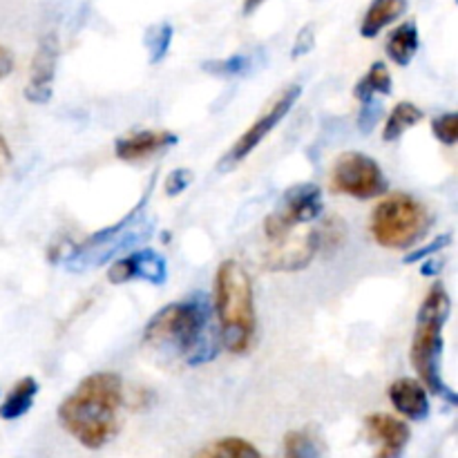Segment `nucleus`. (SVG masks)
<instances>
[{
    "label": "nucleus",
    "instance_id": "14",
    "mask_svg": "<svg viewBox=\"0 0 458 458\" xmlns=\"http://www.w3.org/2000/svg\"><path fill=\"white\" fill-rule=\"evenodd\" d=\"M174 143H177V134L168 132V130H139V132L116 139L114 155L121 161L134 164V161H146L150 157L161 155Z\"/></svg>",
    "mask_w": 458,
    "mask_h": 458
},
{
    "label": "nucleus",
    "instance_id": "7",
    "mask_svg": "<svg viewBox=\"0 0 458 458\" xmlns=\"http://www.w3.org/2000/svg\"><path fill=\"white\" fill-rule=\"evenodd\" d=\"M331 191L353 199H376L389 191V182L374 157L365 152H343L331 165Z\"/></svg>",
    "mask_w": 458,
    "mask_h": 458
},
{
    "label": "nucleus",
    "instance_id": "17",
    "mask_svg": "<svg viewBox=\"0 0 458 458\" xmlns=\"http://www.w3.org/2000/svg\"><path fill=\"white\" fill-rule=\"evenodd\" d=\"M387 56L389 61L396 63L398 67H407L414 56L419 54L420 47V36H419V27H416L414 21L401 22L396 30L389 34L387 38Z\"/></svg>",
    "mask_w": 458,
    "mask_h": 458
},
{
    "label": "nucleus",
    "instance_id": "19",
    "mask_svg": "<svg viewBox=\"0 0 458 458\" xmlns=\"http://www.w3.org/2000/svg\"><path fill=\"white\" fill-rule=\"evenodd\" d=\"M423 110H420L416 103L411 101H401L394 106V110L389 112L387 119H385L383 128V139L385 141H398L405 132H410L414 125H419L423 121Z\"/></svg>",
    "mask_w": 458,
    "mask_h": 458
},
{
    "label": "nucleus",
    "instance_id": "12",
    "mask_svg": "<svg viewBox=\"0 0 458 458\" xmlns=\"http://www.w3.org/2000/svg\"><path fill=\"white\" fill-rule=\"evenodd\" d=\"M107 280L112 284H123L130 280H146L150 284H164L168 280V264L164 255L155 249H139L128 258L116 259L107 271Z\"/></svg>",
    "mask_w": 458,
    "mask_h": 458
},
{
    "label": "nucleus",
    "instance_id": "10",
    "mask_svg": "<svg viewBox=\"0 0 458 458\" xmlns=\"http://www.w3.org/2000/svg\"><path fill=\"white\" fill-rule=\"evenodd\" d=\"M267 253V267L273 271H300L307 268L313 262L322 244V235L318 228H309V231L295 235L289 233L286 237L277 242H268Z\"/></svg>",
    "mask_w": 458,
    "mask_h": 458
},
{
    "label": "nucleus",
    "instance_id": "1",
    "mask_svg": "<svg viewBox=\"0 0 458 458\" xmlns=\"http://www.w3.org/2000/svg\"><path fill=\"white\" fill-rule=\"evenodd\" d=\"M123 380L114 371H94L58 407L63 428L89 450H101L119 432Z\"/></svg>",
    "mask_w": 458,
    "mask_h": 458
},
{
    "label": "nucleus",
    "instance_id": "13",
    "mask_svg": "<svg viewBox=\"0 0 458 458\" xmlns=\"http://www.w3.org/2000/svg\"><path fill=\"white\" fill-rule=\"evenodd\" d=\"M365 432L369 443L376 445L374 458H403L411 438L410 425L389 414L367 416Z\"/></svg>",
    "mask_w": 458,
    "mask_h": 458
},
{
    "label": "nucleus",
    "instance_id": "26",
    "mask_svg": "<svg viewBox=\"0 0 458 458\" xmlns=\"http://www.w3.org/2000/svg\"><path fill=\"white\" fill-rule=\"evenodd\" d=\"M450 242H452V235H450V233H445V235L437 237V240L429 242V244H425V246H420V249H416V246H414V250H411V253L407 255L405 262L407 264H414V262H420V259H429L434 253H438V250L445 249V246L450 244Z\"/></svg>",
    "mask_w": 458,
    "mask_h": 458
},
{
    "label": "nucleus",
    "instance_id": "30",
    "mask_svg": "<svg viewBox=\"0 0 458 458\" xmlns=\"http://www.w3.org/2000/svg\"><path fill=\"white\" fill-rule=\"evenodd\" d=\"M9 164H12V150H9L7 141H4V137L0 134V173H4V170L9 168Z\"/></svg>",
    "mask_w": 458,
    "mask_h": 458
},
{
    "label": "nucleus",
    "instance_id": "25",
    "mask_svg": "<svg viewBox=\"0 0 458 458\" xmlns=\"http://www.w3.org/2000/svg\"><path fill=\"white\" fill-rule=\"evenodd\" d=\"M432 132L445 146H454L458 139V114L456 112H445L432 121Z\"/></svg>",
    "mask_w": 458,
    "mask_h": 458
},
{
    "label": "nucleus",
    "instance_id": "15",
    "mask_svg": "<svg viewBox=\"0 0 458 458\" xmlns=\"http://www.w3.org/2000/svg\"><path fill=\"white\" fill-rule=\"evenodd\" d=\"M389 401L394 410L410 420H425L429 416V394L416 378H398L389 385Z\"/></svg>",
    "mask_w": 458,
    "mask_h": 458
},
{
    "label": "nucleus",
    "instance_id": "6",
    "mask_svg": "<svg viewBox=\"0 0 458 458\" xmlns=\"http://www.w3.org/2000/svg\"><path fill=\"white\" fill-rule=\"evenodd\" d=\"M148 195H143V199L139 201L137 208L130 210V215H125L119 224L106 228V231H98L94 235H89L88 240L81 246H76L74 253L67 258V268L72 271H89V268H97L98 264L107 262L114 255H119L121 250L130 249V246L139 244V242L146 240L150 235V228L148 224L139 222V215H141L143 206H146Z\"/></svg>",
    "mask_w": 458,
    "mask_h": 458
},
{
    "label": "nucleus",
    "instance_id": "24",
    "mask_svg": "<svg viewBox=\"0 0 458 458\" xmlns=\"http://www.w3.org/2000/svg\"><path fill=\"white\" fill-rule=\"evenodd\" d=\"M206 72L217 76H240L244 74L246 70L250 67V58L244 56V54H235L231 58H224V61H213L206 63Z\"/></svg>",
    "mask_w": 458,
    "mask_h": 458
},
{
    "label": "nucleus",
    "instance_id": "11",
    "mask_svg": "<svg viewBox=\"0 0 458 458\" xmlns=\"http://www.w3.org/2000/svg\"><path fill=\"white\" fill-rule=\"evenodd\" d=\"M61 45L54 34L45 36L38 43L34 58H31L30 79L25 85V98L34 106H45L54 94V79H56V65Z\"/></svg>",
    "mask_w": 458,
    "mask_h": 458
},
{
    "label": "nucleus",
    "instance_id": "22",
    "mask_svg": "<svg viewBox=\"0 0 458 458\" xmlns=\"http://www.w3.org/2000/svg\"><path fill=\"white\" fill-rule=\"evenodd\" d=\"M320 445L309 432H289L284 438V458H320Z\"/></svg>",
    "mask_w": 458,
    "mask_h": 458
},
{
    "label": "nucleus",
    "instance_id": "2",
    "mask_svg": "<svg viewBox=\"0 0 458 458\" xmlns=\"http://www.w3.org/2000/svg\"><path fill=\"white\" fill-rule=\"evenodd\" d=\"M143 343L157 353L186 358L192 367L213 360L217 343L210 335V307L206 298L192 295L157 311L146 325Z\"/></svg>",
    "mask_w": 458,
    "mask_h": 458
},
{
    "label": "nucleus",
    "instance_id": "20",
    "mask_svg": "<svg viewBox=\"0 0 458 458\" xmlns=\"http://www.w3.org/2000/svg\"><path fill=\"white\" fill-rule=\"evenodd\" d=\"M385 94H392V72L385 63L376 61L356 83L353 97L360 103H369L376 101V97H385Z\"/></svg>",
    "mask_w": 458,
    "mask_h": 458
},
{
    "label": "nucleus",
    "instance_id": "5",
    "mask_svg": "<svg viewBox=\"0 0 458 458\" xmlns=\"http://www.w3.org/2000/svg\"><path fill=\"white\" fill-rule=\"evenodd\" d=\"M432 226L428 206L410 192H385L369 219L376 244L389 250H410Z\"/></svg>",
    "mask_w": 458,
    "mask_h": 458
},
{
    "label": "nucleus",
    "instance_id": "28",
    "mask_svg": "<svg viewBox=\"0 0 458 458\" xmlns=\"http://www.w3.org/2000/svg\"><path fill=\"white\" fill-rule=\"evenodd\" d=\"M191 182L192 177L188 170H174L168 177V182H165V192H168V195H179Z\"/></svg>",
    "mask_w": 458,
    "mask_h": 458
},
{
    "label": "nucleus",
    "instance_id": "31",
    "mask_svg": "<svg viewBox=\"0 0 458 458\" xmlns=\"http://www.w3.org/2000/svg\"><path fill=\"white\" fill-rule=\"evenodd\" d=\"M262 3H267V0H244V13H253Z\"/></svg>",
    "mask_w": 458,
    "mask_h": 458
},
{
    "label": "nucleus",
    "instance_id": "3",
    "mask_svg": "<svg viewBox=\"0 0 458 458\" xmlns=\"http://www.w3.org/2000/svg\"><path fill=\"white\" fill-rule=\"evenodd\" d=\"M215 318L219 344L228 353L249 352L258 334L253 280L237 259H224L215 273Z\"/></svg>",
    "mask_w": 458,
    "mask_h": 458
},
{
    "label": "nucleus",
    "instance_id": "29",
    "mask_svg": "<svg viewBox=\"0 0 458 458\" xmlns=\"http://www.w3.org/2000/svg\"><path fill=\"white\" fill-rule=\"evenodd\" d=\"M12 70H13L12 52H9L7 47H3V45H0V81L7 79V76L12 74Z\"/></svg>",
    "mask_w": 458,
    "mask_h": 458
},
{
    "label": "nucleus",
    "instance_id": "8",
    "mask_svg": "<svg viewBox=\"0 0 458 458\" xmlns=\"http://www.w3.org/2000/svg\"><path fill=\"white\" fill-rule=\"evenodd\" d=\"M322 210H325V199L320 188L316 183H298L282 195L273 213L264 219V235L268 242L282 240L295 228L316 222Z\"/></svg>",
    "mask_w": 458,
    "mask_h": 458
},
{
    "label": "nucleus",
    "instance_id": "23",
    "mask_svg": "<svg viewBox=\"0 0 458 458\" xmlns=\"http://www.w3.org/2000/svg\"><path fill=\"white\" fill-rule=\"evenodd\" d=\"M170 40H173V27H170L168 22H161V25L152 27V30L148 31L146 45L148 52H150V63L164 61L165 54H168Z\"/></svg>",
    "mask_w": 458,
    "mask_h": 458
},
{
    "label": "nucleus",
    "instance_id": "4",
    "mask_svg": "<svg viewBox=\"0 0 458 458\" xmlns=\"http://www.w3.org/2000/svg\"><path fill=\"white\" fill-rule=\"evenodd\" d=\"M450 311V293H447L441 282H434L428 293H425L423 302H420L419 313H416V329L414 338H411L410 358L425 389H429L437 396L447 398L454 405L456 394L447 387L441 374V358L443 347H445L443 329H445Z\"/></svg>",
    "mask_w": 458,
    "mask_h": 458
},
{
    "label": "nucleus",
    "instance_id": "16",
    "mask_svg": "<svg viewBox=\"0 0 458 458\" xmlns=\"http://www.w3.org/2000/svg\"><path fill=\"white\" fill-rule=\"evenodd\" d=\"M407 12V0H371L360 22L362 38H376Z\"/></svg>",
    "mask_w": 458,
    "mask_h": 458
},
{
    "label": "nucleus",
    "instance_id": "27",
    "mask_svg": "<svg viewBox=\"0 0 458 458\" xmlns=\"http://www.w3.org/2000/svg\"><path fill=\"white\" fill-rule=\"evenodd\" d=\"M378 114H380V103L378 101L362 103L360 121H358V125H360L362 132H369V130L374 128V123H376V119H378Z\"/></svg>",
    "mask_w": 458,
    "mask_h": 458
},
{
    "label": "nucleus",
    "instance_id": "9",
    "mask_svg": "<svg viewBox=\"0 0 458 458\" xmlns=\"http://www.w3.org/2000/svg\"><path fill=\"white\" fill-rule=\"evenodd\" d=\"M300 97H302V88H300V85H289V88L282 89L273 101H268V106L259 112L258 119L249 125V130L237 137V141L233 143L231 150L224 152V157L217 164L219 173H228V170L237 168V165H240L242 161H244L246 157H249L250 152H253L255 148H258L259 143L284 121V116L289 114V112L293 110L295 103L300 101Z\"/></svg>",
    "mask_w": 458,
    "mask_h": 458
},
{
    "label": "nucleus",
    "instance_id": "21",
    "mask_svg": "<svg viewBox=\"0 0 458 458\" xmlns=\"http://www.w3.org/2000/svg\"><path fill=\"white\" fill-rule=\"evenodd\" d=\"M197 458H262V454H259L253 443L244 441V438L228 437L219 438L213 445L201 450Z\"/></svg>",
    "mask_w": 458,
    "mask_h": 458
},
{
    "label": "nucleus",
    "instance_id": "18",
    "mask_svg": "<svg viewBox=\"0 0 458 458\" xmlns=\"http://www.w3.org/2000/svg\"><path fill=\"white\" fill-rule=\"evenodd\" d=\"M36 394H38V383H36L34 376H25V378L18 380V383L9 389L4 401L0 403V419L3 420L22 419V416L34 407Z\"/></svg>",
    "mask_w": 458,
    "mask_h": 458
}]
</instances>
